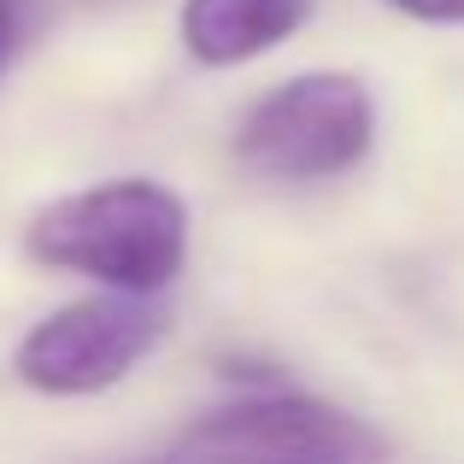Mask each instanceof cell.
I'll return each mask as SVG.
<instances>
[{
    "instance_id": "6da1fadb",
    "label": "cell",
    "mask_w": 464,
    "mask_h": 464,
    "mask_svg": "<svg viewBox=\"0 0 464 464\" xmlns=\"http://www.w3.org/2000/svg\"><path fill=\"white\" fill-rule=\"evenodd\" d=\"M24 247L35 265L77 271L118 295L148 300L165 283H177L188 259V206L153 177L94 182L82 194L42 206L24 229Z\"/></svg>"
},
{
    "instance_id": "7a4b0ae2",
    "label": "cell",
    "mask_w": 464,
    "mask_h": 464,
    "mask_svg": "<svg viewBox=\"0 0 464 464\" xmlns=\"http://www.w3.org/2000/svg\"><path fill=\"white\" fill-rule=\"evenodd\" d=\"M376 141V101L347 71H306L253 101L236 130L247 170L276 182H317L353 170Z\"/></svg>"
},
{
    "instance_id": "3957f363",
    "label": "cell",
    "mask_w": 464,
    "mask_h": 464,
    "mask_svg": "<svg viewBox=\"0 0 464 464\" xmlns=\"http://www.w3.org/2000/svg\"><path fill=\"white\" fill-rule=\"evenodd\" d=\"M376 423L306 394H259L200 418L177 441V464H388Z\"/></svg>"
},
{
    "instance_id": "277c9868",
    "label": "cell",
    "mask_w": 464,
    "mask_h": 464,
    "mask_svg": "<svg viewBox=\"0 0 464 464\" xmlns=\"http://www.w3.org/2000/svg\"><path fill=\"white\" fill-rule=\"evenodd\" d=\"M165 335V312L141 295H94L77 306H59L53 317L18 341V382L35 394H101L124 382Z\"/></svg>"
},
{
    "instance_id": "5b68a950",
    "label": "cell",
    "mask_w": 464,
    "mask_h": 464,
    "mask_svg": "<svg viewBox=\"0 0 464 464\" xmlns=\"http://www.w3.org/2000/svg\"><path fill=\"white\" fill-rule=\"evenodd\" d=\"M312 18V0H182V47L200 65H247V59L283 47Z\"/></svg>"
},
{
    "instance_id": "8992f818",
    "label": "cell",
    "mask_w": 464,
    "mask_h": 464,
    "mask_svg": "<svg viewBox=\"0 0 464 464\" xmlns=\"http://www.w3.org/2000/svg\"><path fill=\"white\" fill-rule=\"evenodd\" d=\"M24 30H30V0H0V71L24 47Z\"/></svg>"
},
{
    "instance_id": "52a82bcc",
    "label": "cell",
    "mask_w": 464,
    "mask_h": 464,
    "mask_svg": "<svg viewBox=\"0 0 464 464\" xmlns=\"http://www.w3.org/2000/svg\"><path fill=\"white\" fill-rule=\"evenodd\" d=\"M388 6L418 24H464V0H388Z\"/></svg>"
}]
</instances>
